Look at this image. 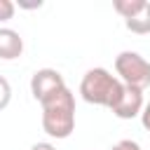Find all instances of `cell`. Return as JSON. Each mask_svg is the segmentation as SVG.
<instances>
[{
  "instance_id": "6da1fadb",
  "label": "cell",
  "mask_w": 150,
  "mask_h": 150,
  "mask_svg": "<svg viewBox=\"0 0 150 150\" xmlns=\"http://www.w3.org/2000/svg\"><path fill=\"white\" fill-rule=\"evenodd\" d=\"M42 105V129L52 138H68L75 129V96L66 87Z\"/></svg>"
},
{
  "instance_id": "7a4b0ae2",
  "label": "cell",
  "mask_w": 150,
  "mask_h": 150,
  "mask_svg": "<svg viewBox=\"0 0 150 150\" xmlns=\"http://www.w3.org/2000/svg\"><path fill=\"white\" fill-rule=\"evenodd\" d=\"M122 87L124 84L115 75H110L105 68H91L84 73V77L80 82V94L87 103L112 108L122 94Z\"/></svg>"
},
{
  "instance_id": "3957f363",
  "label": "cell",
  "mask_w": 150,
  "mask_h": 150,
  "mask_svg": "<svg viewBox=\"0 0 150 150\" xmlns=\"http://www.w3.org/2000/svg\"><path fill=\"white\" fill-rule=\"evenodd\" d=\"M115 70H117L122 84L136 87L141 91L145 87H150V61L143 59L138 52H122V54H117Z\"/></svg>"
},
{
  "instance_id": "277c9868",
  "label": "cell",
  "mask_w": 150,
  "mask_h": 150,
  "mask_svg": "<svg viewBox=\"0 0 150 150\" xmlns=\"http://www.w3.org/2000/svg\"><path fill=\"white\" fill-rule=\"evenodd\" d=\"M112 7L124 19V26L131 33H136V35L150 33V2H145V0H115Z\"/></svg>"
},
{
  "instance_id": "5b68a950",
  "label": "cell",
  "mask_w": 150,
  "mask_h": 150,
  "mask_svg": "<svg viewBox=\"0 0 150 150\" xmlns=\"http://www.w3.org/2000/svg\"><path fill=\"white\" fill-rule=\"evenodd\" d=\"M63 89H66L63 75H61L59 70H54V68H40V70H35L33 77H30V94H33L40 103L49 101L52 96H56V94L63 91Z\"/></svg>"
},
{
  "instance_id": "8992f818",
  "label": "cell",
  "mask_w": 150,
  "mask_h": 150,
  "mask_svg": "<svg viewBox=\"0 0 150 150\" xmlns=\"http://www.w3.org/2000/svg\"><path fill=\"white\" fill-rule=\"evenodd\" d=\"M110 110H112V115L120 117V120H131V117L141 115V110H143V91L136 89V87L124 84L120 98L115 101V105H112Z\"/></svg>"
},
{
  "instance_id": "52a82bcc",
  "label": "cell",
  "mask_w": 150,
  "mask_h": 150,
  "mask_svg": "<svg viewBox=\"0 0 150 150\" xmlns=\"http://www.w3.org/2000/svg\"><path fill=\"white\" fill-rule=\"evenodd\" d=\"M21 52H23L21 35L12 28H0V59L12 61V59H19Z\"/></svg>"
},
{
  "instance_id": "ba28073f",
  "label": "cell",
  "mask_w": 150,
  "mask_h": 150,
  "mask_svg": "<svg viewBox=\"0 0 150 150\" xmlns=\"http://www.w3.org/2000/svg\"><path fill=\"white\" fill-rule=\"evenodd\" d=\"M9 98H12V87H9V82L0 75V110H5V108L9 105Z\"/></svg>"
},
{
  "instance_id": "9c48e42d",
  "label": "cell",
  "mask_w": 150,
  "mask_h": 150,
  "mask_svg": "<svg viewBox=\"0 0 150 150\" xmlns=\"http://www.w3.org/2000/svg\"><path fill=\"white\" fill-rule=\"evenodd\" d=\"M14 16V2L12 0H0V21H9Z\"/></svg>"
},
{
  "instance_id": "30bf717a",
  "label": "cell",
  "mask_w": 150,
  "mask_h": 150,
  "mask_svg": "<svg viewBox=\"0 0 150 150\" xmlns=\"http://www.w3.org/2000/svg\"><path fill=\"white\" fill-rule=\"evenodd\" d=\"M110 150H141V145L136 143V141H131V138H124V141H120V143H115Z\"/></svg>"
},
{
  "instance_id": "8fae6325",
  "label": "cell",
  "mask_w": 150,
  "mask_h": 150,
  "mask_svg": "<svg viewBox=\"0 0 150 150\" xmlns=\"http://www.w3.org/2000/svg\"><path fill=\"white\" fill-rule=\"evenodd\" d=\"M141 122H143L145 129H150V103L143 105V110H141Z\"/></svg>"
},
{
  "instance_id": "7c38bea8",
  "label": "cell",
  "mask_w": 150,
  "mask_h": 150,
  "mask_svg": "<svg viewBox=\"0 0 150 150\" xmlns=\"http://www.w3.org/2000/svg\"><path fill=\"white\" fill-rule=\"evenodd\" d=\"M30 150H54V145L52 143H35Z\"/></svg>"
}]
</instances>
